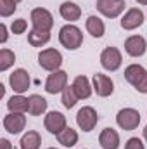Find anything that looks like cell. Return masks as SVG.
<instances>
[{
    "instance_id": "6da1fadb",
    "label": "cell",
    "mask_w": 147,
    "mask_h": 149,
    "mask_svg": "<svg viewBox=\"0 0 147 149\" xmlns=\"http://www.w3.org/2000/svg\"><path fill=\"white\" fill-rule=\"evenodd\" d=\"M59 42L68 50H76L83 43V33H81V30L78 26L66 24V26H62L59 30Z\"/></svg>"
},
{
    "instance_id": "7a4b0ae2",
    "label": "cell",
    "mask_w": 147,
    "mask_h": 149,
    "mask_svg": "<svg viewBox=\"0 0 147 149\" xmlns=\"http://www.w3.org/2000/svg\"><path fill=\"white\" fill-rule=\"evenodd\" d=\"M38 64L42 66V70L45 71H57L62 64V56L59 50L55 49H45L38 54Z\"/></svg>"
},
{
    "instance_id": "3957f363",
    "label": "cell",
    "mask_w": 147,
    "mask_h": 149,
    "mask_svg": "<svg viewBox=\"0 0 147 149\" xmlns=\"http://www.w3.org/2000/svg\"><path fill=\"white\" fill-rule=\"evenodd\" d=\"M116 123L123 130H135L140 125V113L133 108H125L116 114Z\"/></svg>"
},
{
    "instance_id": "277c9868",
    "label": "cell",
    "mask_w": 147,
    "mask_h": 149,
    "mask_svg": "<svg viewBox=\"0 0 147 149\" xmlns=\"http://www.w3.org/2000/svg\"><path fill=\"white\" fill-rule=\"evenodd\" d=\"M31 23H33V30L38 31H50L54 26V17L50 14V10L43 9V7H37L31 10Z\"/></svg>"
},
{
    "instance_id": "5b68a950",
    "label": "cell",
    "mask_w": 147,
    "mask_h": 149,
    "mask_svg": "<svg viewBox=\"0 0 147 149\" xmlns=\"http://www.w3.org/2000/svg\"><path fill=\"white\" fill-rule=\"evenodd\" d=\"M99 121V114L92 106H83L76 114V123L83 132H92Z\"/></svg>"
},
{
    "instance_id": "8992f818",
    "label": "cell",
    "mask_w": 147,
    "mask_h": 149,
    "mask_svg": "<svg viewBox=\"0 0 147 149\" xmlns=\"http://www.w3.org/2000/svg\"><path fill=\"white\" fill-rule=\"evenodd\" d=\"M66 87H68V73L66 71L57 70V71H52L47 76V81H45V92L47 94L55 95V94L62 92Z\"/></svg>"
},
{
    "instance_id": "52a82bcc",
    "label": "cell",
    "mask_w": 147,
    "mask_h": 149,
    "mask_svg": "<svg viewBox=\"0 0 147 149\" xmlns=\"http://www.w3.org/2000/svg\"><path fill=\"white\" fill-rule=\"evenodd\" d=\"M121 63H123V56L121 52L116 49V47H106L101 54V64L104 70L107 71H116L121 68Z\"/></svg>"
},
{
    "instance_id": "ba28073f",
    "label": "cell",
    "mask_w": 147,
    "mask_h": 149,
    "mask_svg": "<svg viewBox=\"0 0 147 149\" xmlns=\"http://www.w3.org/2000/svg\"><path fill=\"white\" fill-rule=\"evenodd\" d=\"M30 83H31V80H30V74L26 70H23V68H19V70H14L10 76H9V85H10V88L16 92V94H24L28 88H30Z\"/></svg>"
},
{
    "instance_id": "9c48e42d",
    "label": "cell",
    "mask_w": 147,
    "mask_h": 149,
    "mask_svg": "<svg viewBox=\"0 0 147 149\" xmlns=\"http://www.w3.org/2000/svg\"><path fill=\"white\" fill-rule=\"evenodd\" d=\"M125 5H126L125 0H97V3H95L97 10L109 19L118 17L125 10Z\"/></svg>"
},
{
    "instance_id": "30bf717a",
    "label": "cell",
    "mask_w": 147,
    "mask_h": 149,
    "mask_svg": "<svg viewBox=\"0 0 147 149\" xmlns=\"http://www.w3.org/2000/svg\"><path fill=\"white\" fill-rule=\"evenodd\" d=\"M43 125H45V128H47L50 134L59 135V134L68 127V121H66V116H64L62 113L50 111V113H47V116H45V120H43Z\"/></svg>"
},
{
    "instance_id": "8fae6325",
    "label": "cell",
    "mask_w": 147,
    "mask_h": 149,
    "mask_svg": "<svg viewBox=\"0 0 147 149\" xmlns=\"http://www.w3.org/2000/svg\"><path fill=\"white\" fill-rule=\"evenodd\" d=\"M144 24V12L137 7H132L125 12V16L121 17V28L126 30V31H132V30H137L139 26Z\"/></svg>"
},
{
    "instance_id": "7c38bea8",
    "label": "cell",
    "mask_w": 147,
    "mask_h": 149,
    "mask_svg": "<svg viewBox=\"0 0 147 149\" xmlns=\"http://www.w3.org/2000/svg\"><path fill=\"white\" fill-rule=\"evenodd\" d=\"M92 87L95 90V94L99 97H109L111 94L114 92V83L107 74H102V73H95L94 78H92Z\"/></svg>"
},
{
    "instance_id": "4fadbf2b",
    "label": "cell",
    "mask_w": 147,
    "mask_h": 149,
    "mask_svg": "<svg viewBox=\"0 0 147 149\" xmlns=\"http://www.w3.org/2000/svg\"><path fill=\"white\" fill-rule=\"evenodd\" d=\"M26 127V116L24 113H9L3 118V128L9 134H21Z\"/></svg>"
},
{
    "instance_id": "5bb4252c",
    "label": "cell",
    "mask_w": 147,
    "mask_h": 149,
    "mask_svg": "<svg viewBox=\"0 0 147 149\" xmlns=\"http://www.w3.org/2000/svg\"><path fill=\"white\" fill-rule=\"evenodd\" d=\"M125 50H126V54L132 56V57H140V56H144L146 50H147L146 38L140 37V35H132V37H128L125 40Z\"/></svg>"
},
{
    "instance_id": "9a60e30c",
    "label": "cell",
    "mask_w": 147,
    "mask_h": 149,
    "mask_svg": "<svg viewBox=\"0 0 147 149\" xmlns=\"http://www.w3.org/2000/svg\"><path fill=\"white\" fill-rule=\"evenodd\" d=\"M99 144L102 149H118L119 148V134L114 128H104L99 135Z\"/></svg>"
},
{
    "instance_id": "2e32d148",
    "label": "cell",
    "mask_w": 147,
    "mask_h": 149,
    "mask_svg": "<svg viewBox=\"0 0 147 149\" xmlns=\"http://www.w3.org/2000/svg\"><path fill=\"white\" fill-rule=\"evenodd\" d=\"M59 14L62 16V19H66L69 23H74V21H78L81 17V9L74 2H64L59 7Z\"/></svg>"
},
{
    "instance_id": "e0dca14e",
    "label": "cell",
    "mask_w": 147,
    "mask_h": 149,
    "mask_svg": "<svg viewBox=\"0 0 147 149\" xmlns=\"http://www.w3.org/2000/svg\"><path fill=\"white\" fill-rule=\"evenodd\" d=\"M146 73H147V70L144 66H140V64H130L125 70V80L128 83H132L133 87H137L140 83V80L146 76Z\"/></svg>"
},
{
    "instance_id": "ac0fdd59",
    "label": "cell",
    "mask_w": 147,
    "mask_h": 149,
    "mask_svg": "<svg viewBox=\"0 0 147 149\" xmlns=\"http://www.w3.org/2000/svg\"><path fill=\"white\" fill-rule=\"evenodd\" d=\"M73 87H74V90H76V94H78L80 99H88L92 95V90H94V87L90 85V80L85 74H80V76L74 78Z\"/></svg>"
},
{
    "instance_id": "d6986e66",
    "label": "cell",
    "mask_w": 147,
    "mask_h": 149,
    "mask_svg": "<svg viewBox=\"0 0 147 149\" xmlns=\"http://www.w3.org/2000/svg\"><path fill=\"white\" fill-rule=\"evenodd\" d=\"M85 28H87V31L94 38H101V37H104V33H106L104 21L101 17H97V16H88L87 23H85Z\"/></svg>"
},
{
    "instance_id": "ffe728a7",
    "label": "cell",
    "mask_w": 147,
    "mask_h": 149,
    "mask_svg": "<svg viewBox=\"0 0 147 149\" xmlns=\"http://www.w3.org/2000/svg\"><path fill=\"white\" fill-rule=\"evenodd\" d=\"M7 108L10 113H26L30 109V99L23 97L21 94H16L7 101Z\"/></svg>"
},
{
    "instance_id": "44dd1931",
    "label": "cell",
    "mask_w": 147,
    "mask_h": 149,
    "mask_svg": "<svg viewBox=\"0 0 147 149\" xmlns=\"http://www.w3.org/2000/svg\"><path fill=\"white\" fill-rule=\"evenodd\" d=\"M42 146V137L37 130H28L19 142V149H40Z\"/></svg>"
},
{
    "instance_id": "7402d4cb",
    "label": "cell",
    "mask_w": 147,
    "mask_h": 149,
    "mask_svg": "<svg viewBox=\"0 0 147 149\" xmlns=\"http://www.w3.org/2000/svg\"><path fill=\"white\" fill-rule=\"evenodd\" d=\"M28 99H30V109H28V113H30L31 116H40V114H43V113L47 111L49 102H47L42 95L33 94V95H30Z\"/></svg>"
},
{
    "instance_id": "603a6c76",
    "label": "cell",
    "mask_w": 147,
    "mask_h": 149,
    "mask_svg": "<svg viewBox=\"0 0 147 149\" xmlns=\"http://www.w3.org/2000/svg\"><path fill=\"white\" fill-rule=\"evenodd\" d=\"M57 141H59V144H62L64 148H73L74 144L78 142V132L73 130L71 127H66V128L57 135Z\"/></svg>"
},
{
    "instance_id": "cb8c5ba5",
    "label": "cell",
    "mask_w": 147,
    "mask_h": 149,
    "mask_svg": "<svg viewBox=\"0 0 147 149\" xmlns=\"http://www.w3.org/2000/svg\"><path fill=\"white\" fill-rule=\"evenodd\" d=\"M49 40H50V31H38V30L28 31V42L31 47H43Z\"/></svg>"
},
{
    "instance_id": "d4e9b609",
    "label": "cell",
    "mask_w": 147,
    "mask_h": 149,
    "mask_svg": "<svg viewBox=\"0 0 147 149\" xmlns=\"http://www.w3.org/2000/svg\"><path fill=\"white\" fill-rule=\"evenodd\" d=\"M78 101H80V97H78V94H76L73 85H69V87H66L62 90V104H64V108L71 109Z\"/></svg>"
},
{
    "instance_id": "484cf974",
    "label": "cell",
    "mask_w": 147,
    "mask_h": 149,
    "mask_svg": "<svg viewBox=\"0 0 147 149\" xmlns=\"http://www.w3.org/2000/svg\"><path fill=\"white\" fill-rule=\"evenodd\" d=\"M14 63H16V54L9 49H2L0 50V71H7Z\"/></svg>"
},
{
    "instance_id": "4316f807",
    "label": "cell",
    "mask_w": 147,
    "mask_h": 149,
    "mask_svg": "<svg viewBox=\"0 0 147 149\" xmlns=\"http://www.w3.org/2000/svg\"><path fill=\"white\" fill-rule=\"evenodd\" d=\"M17 5L14 0H0V16L2 17H9L16 12Z\"/></svg>"
},
{
    "instance_id": "83f0119b",
    "label": "cell",
    "mask_w": 147,
    "mask_h": 149,
    "mask_svg": "<svg viewBox=\"0 0 147 149\" xmlns=\"http://www.w3.org/2000/svg\"><path fill=\"white\" fill-rule=\"evenodd\" d=\"M26 28H28L26 19H14L12 24H10V31H12L14 35H23V33L26 31Z\"/></svg>"
},
{
    "instance_id": "f1b7e54d",
    "label": "cell",
    "mask_w": 147,
    "mask_h": 149,
    "mask_svg": "<svg viewBox=\"0 0 147 149\" xmlns=\"http://www.w3.org/2000/svg\"><path fill=\"white\" fill-rule=\"evenodd\" d=\"M125 149H146V148H144V142H142L139 137H132V139L126 141Z\"/></svg>"
},
{
    "instance_id": "f546056e",
    "label": "cell",
    "mask_w": 147,
    "mask_h": 149,
    "mask_svg": "<svg viewBox=\"0 0 147 149\" xmlns=\"http://www.w3.org/2000/svg\"><path fill=\"white\" fill-rule=\"evenodd\" d=\"M135 90H137V92H140V94H147V73H146V76L140 80V83L135 87Z\"/></svg>"
},
{
    "instance_id": "4dcf8cb0",
    "label": "cell",
    "mask_w": 147,
    "mask_h": 149,
    "mask_svg": "<svg viewBox=\"0 0 147 149\" xmlns=\"http://www.w3.org/2000/svg\"><path fill=\"white\" fill-rule=\"evenodd\" d=\"M0 31H2V37H0V42H2V43H5V42H7V26H5L3 23L0 24Z\"/></svg>"
},
{
    "instance_id": "1f68e13d",
    "label": "cell",
    "mask_w": 147,
    "mask_h": 149,
    "mask_svg": "<svg viewBox=\"0 0 147 149\" xmlns=\"http://www.w3.org/2000/svg\"><path fill=\"white\" fill-rule=\"evenodd\" d=\"M0 149H12V144L7 139H0Z\"/></svg>"
},
{
    "instance_id": "d6a6232c",
    "label": "cell",
    "mask_w": 147,
    "mask_h": 149,
    "mask_svg": "<svg viewBox=\"0 0 147 149\" xmlns=\"http://www.w3.org/2000/svg\"><path fill=\"white\" fill-rule=\"evenodd\" d=\"M137 3H140V5H147V0H137Z\"/></svg>"
},
{
    "instance_id": "836d02e7",
    "label": "cell",
    "mask_w": 147,
    "mask_h": 149,
    "mask_svg": "<svg viewBox=\"0 0 147 149\" xmlns=\"http://www.w3.org/2000/svg\"><path fill=\"white\" fill-rule=\"evenodd\" d=\"M144 139H146V141H147V127H146V128H144Z\"/></svg>"
},
{
    "instance_id": "e575fe53",
    "label": "cell",
    "mask_w": 147,
    "mask_h": 149,
    "mask_svg": "<svg viewBox=\"0 0 147 149\" xmlns=\"http://www.w3.org/2000/svg\"><path fill=\"white\" fill-rule=\"evenodd\" d=\"M14 2H16V3H19V2H21V0H14Z\"/></svg>"
},
{
    "instance_id": "d590c367",
    "label": "cell",
    "mask_w": 147,
    "mask_h": 149,
    "mask_svg": "<svg viewBox=\"0 0 147 149\" xmlns=\"http://www.w3.org/2000/svg\"><path fill=\"white\" fill-rule=\"evenodd\" d=\"M49 149H55V148H49Z\"/></svg>"
}]
</instances>
